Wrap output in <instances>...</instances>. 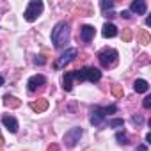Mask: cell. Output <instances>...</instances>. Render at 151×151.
I'll use <instances>...</instances> for the list:
<instances>
[{"label":"cell","instance_id":"6da1fadb","mask_svg":"<svg viewBox=\"0 0 151 151\" xmlns=\"http://www.w3.org/2000/svg\"><path fill=\"white\" fill-rule=\"evenodd\" d=\"M69 39V25L66 22H59L52 30V43L55 48H62Z\"/></svg>","mask_w":151,"mask_h":151},{"label":"cell","instance_id":"7a4b0ae2","mask_svg":"<svg viewBox=\"0 0 151 151\" xmlns=\"http://www.w3.org/2000/svg\"><path fill=\"white\" fill-rule=\"evenodd\" d=\"M75 75V80H89V82H98L101 78V71L98 68H82V69H77V71H73Z\"/></svg>","mask_w":151,"mask_h":151},{"label":"cell","instance_id":"3957f363","mask_svg":"<svg viewBox=\"0 0 151 151\" xmlns=\"http://www.w3.org/2000/svg\"><path fill=\"white\" fill-rule=\"evenodd\" d=\"M98 60L103 68H114L117 62V50L114 48H105L98 53Z\"/></svg>","mask_w":151,"mask_h":151},{"label":"cell","instance_id":"277c9868","mask_svg":"<svg viewBox=\"0 0 151 151\" xmlns=\"http://www.w3.org/2000/svg\"><path fill=\"white\" fill-rule=\"evenodd\" d=\"M117 112V107L116 105H109V107H96L94 110H93V116H91V124H100L101 121H103V117L107 116V114H116Z\"/></svg>","mask_w":151,"mask_h":151},{"label":"cell","instance_id":"5b68a950","mask_svg":"<svg viewBox=\"0 0 151 151\" xmlns=\"http://www.w3.org/2000/svg\"><path fill=\"white\" fill-rule=\"evenodd\" d=\"M41 11H43V2H41V0H32V2L27 6L23 16H25L27 22H36L37 16L41 14Z\"/></svg>","mask_w":151,"mask_h":151},{"label":"cell","instance_id":"8992f818","mask_svg":"<svg viewBox=\"0 0 151 151\" xmlns=\"http://www.w3.org/2000/svg\"><path fill=\"white\" fill-rule=\"evenodd\" d=\"M82 133H84V130H82V128H78V126H75V128H71L69 132H66V135H64L66 147H75V146H77V142L80 140Z\"/></svg>","mask_w":151,"mask_h":151},{"label":"cell","instance_id":"52a82bcc","mask_svg":"<svg viewBox=\"0 0 151 151\" xmlns=\"http://www.w3.org/2000/svg\"><path fill=\"white\" fill-rule=\"evenodd\" d=\"M75 57H77V48H68V50L59 57V60L55 62V68H57V69L64 68V66H66V64H69Z\"/></svg>","mask_w":151,"mask_h":151},{"label":"cell","instance_id":"ba28073f","mask_svg":"<svg viewBox=\"0 0 151 151\" xmlns=\"http://www.w3.org/2000/svg\"><path fill=\"white\" fill-rule=\"evenodd\" d=\"M45 84H46V78L43 77V75H34V77H30L29 82H27V89L30 93H34L37 87H43Z\"/></svg>","mask_w":151,"mask_h":151},{"label":"cell","instance_id":"9c48e42d","mask_svg":"<svg viewBox=\"0 0 151 151\" xmlns=\"http://www.w3.org/2000/svg\"><path fill=\"white\" fill-rule=\"evenodd\" d=\"M147 11V6L144 0H135V2L130 4V13H135V14H146Z\"/></svg>","mask_w":151,"mask_h":151},{"label":"cell","instance_id":"30bf717a","mask_svg":"<svg viewBox=\"0 0 151 151\" xmlns=\"http://www.w3.org/2000/svg\"><path fill=\"white\" fill-rule=\"evenodd\" d=\"M2 123H4V126H7V130L11 132V133H16L18 132V121L13 117V116H2Z\"/></svg>","mask_w":151,"mask_h":151},{"label":"cell","instance_id":"8fae6325","mask_svg":"<svg viewBox=\"0 0 151 151\" xmlns=\"http://www.w3.org/2000/svg\"><path fill=\"white\" fill-rule=\"evenodd\" d=\"M30 109H32L34 112H45V110L48 109V100L39 98L37 101H32V103H30Z\"/></svg>","mask_w":151,"mask_h":151},{"label":"cell","instance_id":"7c38bea8","mask_svg":"<svg viewBox=\"0 0 151 151\" xmlns=\"http://www.w3.org/2000/svg\"><path fill=\"white\" fill-rule=\"evenodd\" d=\"M80 34H82V39H84L86 43H89V41L94 37V27H91V25H84V27L80 29Z\"/></svg>","mask_w":151,"mask_h":151},{"label":"cell","instance_id":"4fadbf2b","mask_svg":"<svg viewBox=\"0 0 151 151\" xmlns=\"http://www.w3.org/2000/svg\"><path fill=\"white\" fill-rule=\"evenodd\" d=\"M101 34H103L105 37H116V36H117V27H116L114 23H105Z\"/></svg>","mask_w":151,"mask_h":151},{"label":"cell","instance_id":"5bb4252c","mask_svg":"<svg viewBox=\"0 0 151 151\" xmlns=\"http://www.w3.org/2000/svg\"><path fill=\"white\" fill-rule=\"evenodd\" d=\"M73 80H75V75H73V71H68L66 75H64V80H62V87H64V91H71L73 89Z\"/></svg>","mask_w":151,"mask_h":151},{"label":"cell","instance_id":"9a60e30c","mask_svg":"<svg viewBox=\"0 0 151 151\" xmlns=\"http://www.w3.org/2000/svg\"><path fill=\"white\" fill-rule=\"evenodd\" d=\"M133 89H135V93H147L149 84H147L146 80L139 78V80H135V82H133Z\"/></svg>","mask_w":151,"mask_h":151},{"label":"cell","instance_id":"2e32d148","mask_svg":"<svg viewBox=\"0 0 151 151\" xmlns=\"http://www.w3.org/2000/svg\"><path fill=\"white\" fill-rule=\"evenodd\" d=\"M4 103H6L7 107H13V109H18V107L22 105V101H20L18 98L11 96V94H6V96H4Z\"/></svg>","mask_w":151,"mask_h":151},{"label":"cell","instance_id":"e0dca14e","mask_svg":"<svg viewBox=\"0 0 151 151\" xmlns=\"http://www.w3.org/2000/svg\"><path fill=\"white\" fill-rule=\"evenodd\" d=\"M137 37H139V43H140V45H149V43H151V37H149V34H147L146 30H140Z\"/></svg>","mask_w":151,"mask_h":151},{"label":"cell","instance_id":"ac0fdd59","mask_svg":"<svg viewBox=\"0 0 151 151\" xmlns=\"http://www.w3.org/2000/svg\"><path fill=\"white\" fill-rule=\"evenodd\" d=\"M100 6L105 13H112V9H114V2H110V0H101Z\"/></svg>","mask_w":151,"mask_h":151},{"label":"cell","instance_id":"d6986e66","mask_svg":"<svg viewBox=\"0 0 151 151\" xmlns=\"http://www.w3.org/2000/svg\"><path fill=\"white\" fill-rule=\"evenodd\" d=\"M112 94H114L116 98H123V94H124L123 86H112Z\"/></svg>","mask_w":151,"mask_h":151},{"label":"cell","instance_id":"ffe728a7","mask_svg":"<svg viewBox=\"0 0 151 151\" xmlns=\"http://www.w3.org/2000/svg\"><path fill=\"white\" fill-rule=\"evenodd\" d=\"M116 140H117L119 144H123V146L130 142V140H128V135H126L124 132H123V133H121V132H119V133H116Z\"/></svg>","mask_w":151,"mask_h":151},{"label":"cell","instance_id":"44dd1931","mask_svg":"<svg viewBox=\"0 0 151 151\" xmlns=\"http://www.w3.org/2000/svg\"><path fill=\"white\" fill-rule=\"evenodd\" d=\"M132 37H133V34H132V29H124V30H123V41L130 43V41H132Z\"/></svg>","mask_w":151,"mask_h":151},{"label":"cell","instance_id":"7402d4cb","mask_svg":"<svg viewBox=\"0 0 151 151\" xmlns=\"http://www.w3.org/2000/svg\"><path fill=\"white\" fill-rule=\"evenodd\" d=\"M123 124H124L123 119H112V121H109V126L110 128H121Z\"/></svg>","mask_w":151,"mask_h":151},{"label":"cell","instance_id":"603a6c76","mask_svg":"<svg viewBox=\"0 0 151 151\" xmlns=\"http://www.w3.org/2000/svg\"><path fill=\"white\" fill-rule=\"evenodd\" d=\"M142 107H144V109H149V107H151V96H146V98H144Z\"/></svg>","mask_w":151,"mask_h":151},{"label":"cell","instance_id":"cb8c5ba5","mask_svg":"<svg viewBox=\"0 0 151 151\" xmlns=\"http://www.w3.org/2000/svg\"><path fill=\"white\" fill-rule=\"evenodd\" d=\"M34 62H36V64H39V66H43L46 60H45V57H43V55H37V57L34 59Z\"/></svg>","mask_w":151,"mask_h":151},{"label":"cell","instance_id":"d4e9b609","mask_svg":"<svg viewBox=\"0 0 151 151\" xmlns=\"http://www.w3.org/2000/svg\"><path fill=\"white\" fill-rule=\"evenodd\" d=\"M132 121H133L135 124H142V116H133Z\"/></svg>","mask_w":151,"mask_h":151},{"label":"cell","instance_id":"484cf974","mask_svg":"<svg viewBox=\"0 0 151 151\" xmlns=\"http://www.w3.org/2000/svg\"><path fill=\"white\" fill-rule=\"evenodd\" d=\"M121 16L128 20V18H132V13H130V11H123V13H121Z\"/></svg>","mask_w":151,"mask_h":151},{"label":"cell","instance_id":"4316f807","mask_svg":"<svg viewBox=\"0 0 151 151\" xmlns=\"http://www.w3.org/2000/svg\"><path fill=\"white\" fill-rule=\"evenodd\" d=\"M48 151H59V146H57V144H52V146L48 147Z\"/></svg>","mask_w":151,"mask_h":151},{"label":"cell","instance_id":"83f0119b","mask_svg":"<svg viewBox=\"0 0 151 151\" xmlns=\"http://www.w3.org/2000/svg\"><path fill=\"white\" fill-rule=\"evenodd\" d=\"M146 25H147V27H151V16H147V20H146Z\"/></svg>","mask_w":151,"mask_h":151},{"label":"cell","instance_id":"f1b7e54d","mask_svg":"<svg viewBox=\"0 0 151 151\" xmlns=\"http://www.w3.org/2000/svg\"><path fill=\"white\" fill-rule=\"evenodd\" d=\"M146 142H147V144L151 142V133H147V135H146Z\"/></svg>","mask_w":151,"mask_h":151},{"label":"cell","instance_id":"f546056e","mask_svg":"<svg viewBox=\"0 0 151 151\" xmlns=\"http://www.w3.org/2000/svg\"><path fill=\"white\" fill-rule=\"evenodd\" d=\"M2 86H4V77L0 75V87H2Z\"/></svg>","mask_w":151,"mask_h":151},{"label":"cell","instance_id":"4dcf8cb0","mask_svg":"<svg viewBox=\"0 0 151 151\" xmlns=\"http://www.w3.org/2000/svg\"><path fill=\"white\" fill-rule=\"evenodd\" d=\"M139 151H146V146H140V147H139Z\"/></svg>","mask_w":151,"mask_h":151},{"label":"cell","instance_id":"1f68e13d","mask_svg":"<svg viewBox=\"0 0 151 151\" xmlns=\"http://www.w3.org/2000/svg\"><path fill=\"white\" fill-rule=\"evenodd\" d=\"M2 144H4V139H2V137H0V146H2Z\"/></svg>","mask_w":151,"mask_h":151}]
</instances>
